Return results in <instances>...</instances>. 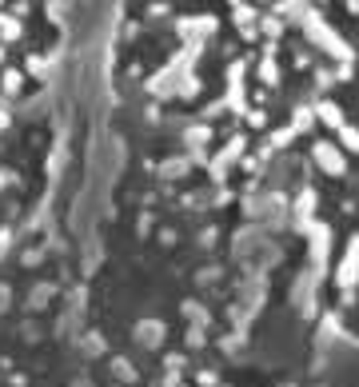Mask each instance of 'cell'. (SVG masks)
Masks as SVG:
<instances>
[{"label":"cell","mask_w":359,"mask_h":387,"mask_svg":"<svg viewBox=\"0 0 359 387\" xmlns=\"http://www.w3.org/2000/svg\"><path fill=\"white\" fill-rule=\"evenodd\" d=\"M60 52V0H0V264L57 184L60 128L48 92Z\"/></svg>","instance_id":"cell-1"}]
</instances>
